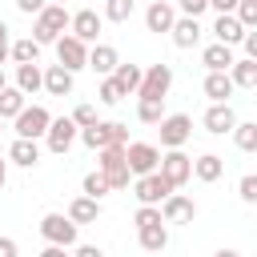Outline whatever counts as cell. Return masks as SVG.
<instances>
[{
  "label": "cell",
  "mask_w": 257,
  "mask_h": 257,
  "mask_svg": "<svg viewBox=\"0 0 257 257\" xmlns=\"http://www.w3.org/2000/svg\"><path fill=\"white\" fill-rule=\"evenodd\" d=\"M68 28H72V12H68L64 4H56V0H48V4L36 12V20H32V36H36L40 44H56Z\"/></svg>",
  "instance_id": "1"
},
{
  "label": "cell",
  "mask_w": 257,
  "mask_h": 257,
  "mask_svg": "<svg viewBox=\"0 0 257 257\" xmlns=\"http://www.w3.org/2000/svg\"><path fill=\"white\" fill-rule=\"evenodd\" d=\"M96 169L112 181V189H128V181H133L128 145H104V149H96Z\"/></svg>",
  "instance_id": "2"
},
{
  "label": "cell",
  "mask_w": 257,
  "mask_h": 257,
  "mask_svg": "<svg viewBox=\"0 0 257 257\" xmlns=\"http://www.w3.org/2000/svg\"><path fill=\"white\" fill-rule=\"evenodd\" d=\"M169 193H177V185H173L161 169H153V173H145V177H133V197H137L141 205H161Z\"/></svg>",
  "instance_id": "3"
},
{
  "label": "cell",
  "mask_w": 257,
  "mask_h": 257,
  "mask_svg": "<svg viewBox=\"0 0 257 257\" xmlns=\"http://www.w3.org/2000/svg\"><path fill=\"white\" fill-rule=\"evenodd\" d=\"M76 221L68 217V213H44L40 217V237L44 241H56V245H68V249H76Z\"/></svg>",
  "instance_id": "4"
},
{
  "label": "cell",
  "mask_w": 257,
  "mask_h": 257,
  "mask_svg": "<svg viewBox=\"0 0 257 257\" xmlns=\"http://www.w3.org/2000/svg\"><path fill=\"white\" fill-rule=\"evenodd\" d=\"M169 88H173V68H169V64H149L137 96H141V100H165Z\"/></svg>",
  "instance_id": "5"
},
{
  "label": "cell",
  "mask_w": 257,
  "mask_h": 257,
  "mask_svg": "<svg viewBox=\"0 0 257 257\" xmlns=\"http://www.w3.org/2000/svg\"><path fill=\"white\" fill-rule=\"evenodd\" d=\"M48 124H52V112H48L44 104H24V108H20V116L12 120L16 137H36V141L48 133Z\"/></svg>",
  "instance_id": "6"
},
{
  "label": "cell",
  "mask_w": 257,
  "mask_h": 257,
  "mask_svg": "<svg viewBox=\"0 0 257 257\" xmlns=\"http://www.w3.org/2000/svg\"><path fill=\"white\" fill-rule=\"evenodd\" d=\"M157 128H161V149H185V141L193 137V116L189 112H169Z\"/></svg>",
  "instance_id": "7"
},
{
  "label": "cell",
  "mask_w": 257,
  "mask_h": 257,
  "mask_svg": "<svg viewBox=\"0 0 257 257\" xmlns=\"http://www.w3.org/2000/svg\"><path fill=\"white\" fill-rule=\"evenodd\" d=\"M76 137H80V124H76L72 116H52V124H48V133H44V145H48V153L64 157Z\"/></svg>",
  "instance_id": "8"
},
{
  "label": "cell",
  "mask_w": 257,
  "mask_h": 257,
  "mask_svg": "<svg viewBox=\"0 0 257 257\" xmlns=\"http://www.w3.org/2000/svg\"><path fill=\"white\" fill-rule=\"evenodd\" d=\"M56 60H60L64 68H72V72L88 68V40H80L76 32H64V36L56 40Z\"/></svg>",
  "instance_id": "9"
},
{
  "label": "cell",
  "mask_w": 257,
  "mask_h": 257,
  "mask_svg": "<svg viewBox=\"0 0 257 257\" xmlns=\"http://www.w3.org/2000/svg\"><path fill=\"white\" fill-rule=\"evenodd\" d=\"M201 124H205L213 137H225V133H233V128H237V112H233V104H229V100H213V104L205 108Z\"/></svg>",
  "instance_id": "10"
},
{
  "label": "cell",
  "mask_w": 257,
  "mask_h": 257,
  "mask_svg": "<svg viewBox=\"0 0 257 257\" xmlns=\"http://www.w3.org/2000/svg\"><path fill=\"white\" fill-rule=\"evenodd\" d=\"M128 169H133V177L161 169V149L149 145V141H128Z\"/></svg>",
  "instance_id": "11"
},
{
  "label": "cell",
  "mask_w": 257,
  "mask_h": 257,
  "mask_svg": "<svg viewBox=\"0 0 257 257\" xmlns=\"http://www.w3.org/2000/svg\"><path fill=\"white\" fill-rule=\"evenodd\" d=\"M161 173L181 189V185L193 177V157H185L181 149H165V153H161Z\"/></svg>",
  "instance_id": "12"
},
{
  "label": "cell",
  "mask_w": 257,
  "mask_h": 257,
  "mask_svg": "<svg viewBox=\"0 0 257 257\" xmlns=\"http://www.w3.org/2000/svg\"><path fill=\"white\" fill-rule=\"evenodd\" d=\"M161 213H165V225H185V221L197 217V201L185 197V193H169L161 201Z\"/></svg>",
  "instance_id": "13"
},
{
  "label": "cell",
  "mask_w": 257,
  "mask_h": 257,
  "mask_svg": "<svg viewBox=\"0 0 257 257\" xmlns=\"http://www.w3.org/2000/svg\"><path fill=\"white\" fill-rule=\"evenodd\" d=\"M72 88H76V72L72 68H64L60 60L44 68V92L48 96H72Z\"/></svg>",
  "instance_id": "14"
},
{
  "label": "cell",
  "mask_w": 257,
  "mask_h": 257,
  "mask_svg": "<svg viewBox=\"0 0 257 257\" xmlns=\"http://www.w3.org/2000/svg\"><path fill=\"white\" fill-rule=\"evenodd\" d=\"M173 24H177V8L169 0H153L145 8V28L149 32H173Z\"/></svg>",
  "instance_id": "15"
},
{
  "label": "cell",
  "mask_w": 257,
  "mask_h": 257,
  "mask_svg": "<svg viewBox=\"0 0 257 257\" xmlns=\"http://www.w3.org/2000/svg\"><path fill=\"white\" fill-rule=\"evenodd\" d=\"M100 28H104V16H100V12H92V8H80V12H72V28H68V32H76L80 40L96 44Z\"/></svg>",
  "instance_id": "16"
},
{
  "label": "cell",
  "mask_w": 257,
  "mask_h": 257,
  "mask_svg": "<svg viewBox=\"0 0 257 257\" xmlns=\"http://www.w3.org/2000/svg\"><path fill=\"white\" fill-rule=\"evenodd\" d=\"M245 32H249V28L241 24L237 12H217V20H213V36H217V40H225V44H241Z\"/></svg>",
  "instance_id": "17"
},
{
  "label": "cell",
  "mask_w": 257,
  "mask_h": 257,
  "mask_svg": "<svg viewBox=\"0 0 257 257\" xmlns=\"http://www.w3.org/2000/svg\"><path fill=\"white\" fill-rule=\"evenodd\" d=\"M205 96L209 100H229L233 92H237V84H233V76H229V68H209V76H205Z\"/></svg>",
  "instance_id": "18"
},
{
  "label": "cell",
  "mask_w": 257,
  "mask_h": 257,
  "mask_svg": "<svg viewBox=\"0 0 257 257\" xmlns=\"http://www.w3.org/2000/svg\"><path fill=\"white\" fill-rule=\"evenodd\" d=\"M169 36H173V44H177V48H197V40H201V20H197V16H185V12H181Z\"/></svg>",
  "instance_id": "19"
},
{
  "label": "cell",
  "mask_w": 257,
  "mask_h": 257,
  "mask_svg": "<svg viewBox=\"0 0 257 257\" xmlns=\"http://www.w3.org/2000/svg\"><path fill=\"white\" fill-rule=\"evenodd\" d=\"M116 64H120V56H116L112 44H92V48H88V68H92L96 76H112Z\"/></svg>",
  "instance_id": "20"
},
{
  "label": "cell",
  "mask_w": 257,
  "mask_h": 257,
  "mask_svg": "<svg viewBox=\"0 0 257 257\" xmlns=\"http://www.w3.org/2000/svg\"><path fill=\"white\" fill-rule=\"evenodd\" d=\"M8 161L20 165V169H32V165L40 161V145H36V137H16V141L8 145Z\"/></svg>",
  "instance_id": "21"
},
{
  "label": "cell",
  "mask_w": 257,
  "mask_h": 257,
  "mask_svg": "<svg viewBox=\"0 0 257 257\" xmlns=\"http://www.w3.org/2000/svg\"><path fill=\"white\" fill-rule=\"evenodd\" d=\"M221 173H225V157H217V153H201V157L193 161V177L205 181V185L221 181Z\"/></svg>",
  "instance_id": "22"
},
{
  "label": "cell",
  "mask_w": 257,
  "mask_h": 257,
  "mask_svg": "<svg viewBox=\"0 0 257 257\" xmlns=\"http://www.w3.org/2000/svg\"><path fill=\"white\" fill-rule=\"evenodd\" d=\"M68 217H72L76 225H92V221L100 217V197H88V193L72 197V205H68Z\"/></svg>",
  "instance_id": "23"
},
{
  "label": "cell",
  "mask_w": 257,
  "mask_h": 257,
  "mask_svg": "<svg viewBox=\"0 0 257 257\" xmlns=\"http://www.w3.org/2000/svg\"><path fill=\"white\" fill-rule=\"evenodd\" d=\"M233 44H225V40H213L205 52H201V64L205 68H233Z\"/></svg>",
  "instance_id": "24"
},
{
  "label": "cell",
  "mask_w": 257,
  "mask_h": 257,
  "mask_svg": "<svg viewBox=\"0 0 257 257\" xmlns=\"http://www.w3.org/2000/svg\"><path fill=\"white\" fill-rule=\"evenodd\" d=\"M16 84H20L28 96H36V92L44 88V68H40V60H32V64H16Z\"/></svg>",
  "instance_id": "25"
},
{
  "label": "cell",
  "mask_w": 257,
  "mask_h": 257,
  "mask_svg": "<svg viewBox=\"0 0 257 257\" xmlns=\"http://www.w3.org/2000/svg\"><path fill=\"white\" fill-rule=\"evenodd\" d=\"M137 241H141L145 253H161V249H169V229H165V221H161V225H145V229H137Z\"/></svg>",
  "instance_id": "26"
},
{
  "label": "cell",
  "mask_w": 257,
  "mask_h": 257,
  "mask_svg": "<svg viewBox=\"0 0 257 257\" xmlns=\"http://www.w3.org/2000/svg\"><path fill=\"white\" fill-rule=\"evenodd\" d=\"M24 96H28V92H24L20 84H4V88H0V116H4V120H16L20 108H24Z\"/></svg>",
  "instance_id": "27"
},
{
  "label": "cell",
  "mask_w": 257,
  "mask_h": 257,
  "mask_svg": "<svg viewBox=\"0 0 257 257\" xmlns=\"http://www.w3.org/2000/svg\"><path fill=\"white\" fill-rule=\"evenodd\" d=\"M112 80H116V84H120V92L128 96V92H137V88H141V80H145V68H141V64H116Z\"/></svg>",
  "instance_id": "28"
},
{
  "label": "cell",
  "mask_w": 257,
  "mask_h": 257,
  "mask_svg": "<svg viewBox=\"0 0 257 257\" xmlns=\"http://www.w3.org/2000/svg\"><path fill=\"white\" fill-rule=\"evenodd\" d=\"M229 76H233V84H237V88H257V60H253V56L233 60Z\"/></svg>",
  "instance_id": "29"
},
{
  "label": "cell",
  "mask_w": 257,
  "mask_h": 257,
  "mask_svg": "<svg viewBox=\"0 0 257 257\" xmlns=\"http://www.w3.org/2000/svg\"><path fill=\"white\" fill-rule=\"evenodd\" d=\"M80 141L96 153V149H104V145H112V128H108V120H96V124H88V128H80Z\"/></svg>",
  "instance_id": "30"
},
{
  "label": "cell",
  "mask_w": 257,
  "mask_h": 257,
  "mask_svg": "<svg viewBox=\"0 0 257 257\" xmlns=\"http://www.w3.org/2000/svg\"><path fill=\"white\" fill-rule=\"evenodd\" d=\"M12 60H16V64H32V60H40V40H36V36H20V40H12Z\"/></svg>",
  "instance_id": "31"
},
{
  "label": "cell",
  "mask_w": 257,
  "mask_h": 257,
  "mask_svg": "<svg viewBox=\"0 0 257 257\" xmlns=\"http://www.w3.org/2000/svg\"><path fill=\"white\" fill-rule=\"evenodd\" d=\"M233 145H237L241 153H257V120H237Z\"/></svg>",
  "instance_id": "32"
},
{
  "label": "cell",
  "mask_w": 257,
  "mask_h": 257,
  "mask_svg": "<svg viewBox=\"0 0 257 257\" xmlns=\"http://www.w3.org/2000/svg\"><path fill=\"white\" fill-rule=\"evenodd\" d=\"M137 120L141 124H161L165 120V100H141L137 104Z\"/></svg>",
  "instance_id": "33"
},
{
  "label": "cell",
  "mask_w": 257,
  "mask_h": 257,
  "mask_svg": "<svg viewBox=\"0 0 257 257\" xmlns=\"http://www.w3.org/2000/svg\"><path fill=\"white\" fill-rule=\"evenodd\" d=\"M133 8H137V0H104V20L124 24V20L133 16Z\"/></svg>",
  "instance_id": "34"
},
{
  "label": "cell",
  "mask_w": 257,
  "mask_h": 257,
  "mask_svg": "<svg viewBox=\"0 0 257 257\" xmlns=\"http://www.w3.org/2000/svg\"><path fill=\"white\" fill-rule=\"evenodd\" d=\"M80 189H84L88 197H104V193H112V181H108L100 169H92V173L84 177V185H80Z\"/></svg>",
  "instance_id": "35"
},
{
  "label": "cell",
  "mask_w": 257,
  "mask_h": 257,
  "mask_svg": "<svg viewBox=\"0 0 257 257\" xmlns=\"http://www.w3.org/2000/svg\"><path fill=\"white\" fill-rule=\"evenodd\" d=\"M96 96H100V104H120L124 100V92H120V84L112 76H100V92Z\"/></svg>",
  "instance_id": "36"
},
{
  "label": "cell",
  "mask_w": 257,
  "mask_h": 257,
  "mask_svg": "<svg viewBox=\"0 0 257 257\" xmlns=\"http://www.w3.org/2000/svg\"><path fill=\"white\" fill-rule=\"evenodd\" d=\"M161 221H165L161 205H141V209H137V217H133V225H137V229H145V225H161Z\"/></svg>",
  "instance_id": "37"
},
{
  "label": "cell",
  "mask_w": 257,
  "mask_h": 257,
  "mask_svg": "<svg viewBox=\"0 0 257 257\" xmlns=\"http://www.w3.org/2000/svg\"><path fill=\"white\" fill-rule=\"evenodd\" d=\"M237 197H241L245 205H257V173H245V177L237 181Z\"/></svg>",
  "instance_id": "38"
},
{
  "label": "cell",
  "mask_w": 257,
  "mask_h": 257,
  "mask_svg": "<svg viewBox=\"0 0 257 257\" xmlns=\"http://www.w3.org/2000/svg\"><path fill=\"white\" fill-rule=\"evenodd\" d=\"M237 16H241L245 28H257V0H241L237 4Z\"/></svg>",
  "instance_id": "39"
},
{
  "label": "cell",
  "mask_w": 257,
  "mask_h": 257,
  "mask_svg": "<svg viewBox=\"0 0 257 257\" xmlns=\"http://www.w3.org/2000/svg\"><path fill=\"white\" fill-rule=\"evenodd\" d=\"M72 120H76L80 128H88V124H96V108H92V104H76V108H72Z\"/></svg>",
  "instance_id": "40"
},
{
  "label": "cell",
  "mask_w": 257,
  "mask_h": 257,
  "mask_svg": "<svg viewBox=\"0 0 257 257\" xmlns=\"http://www.w3.org/2000/svg\"><path fill=\"white\" fill-rule=\"evenodd\" d=\"M177 8H181L185 16H201V12L209 8V0H177Z\"/></svg>",
  "instance_id": "41"
},
{
  "label": "cell",
  "mask_w": 257,
  "mask_h": 257,
  "mask_svg": "<svg viewBox=\"0 0 257 257\" xmlns=\"http://www.w3.org/2000/svg\"><path fill=\"white\" fill-rule=\"evenodd\" d=\"M44 4H48V0H16V8H20L24 16H36V12L44 8Z\"/></svg>",
  "instance_id": "42"
},
{
  "label": "cell",
  "mask_w": 257,
  "mask_h": 257,
  "mask_svg": "<svg viewBox=\"0 0 257 257\" xmlns=\"http://www.w3.org/2000/svg\"><path fill=\"white\" fill-rule=\"evenodd\" d=\"M241 44H245V56H253V60H257V28H249Z\"/></svg>",
  "instance_id": "43"
},
{
  "label": "cell",
  "mask_w": 257,
  "mask_h": 257,
  "mask_svg": "<svg viewBox=\"0 0 257 257\" xmlns=\"http://www.w3.org/2000/svg\"><path fill=\"white\" fill-rule=\"evenodd\" d=\"M237 4L241 0H209V8H217V12H237Z\"/></svg>",
  "instance_id": "44"
},
{
  "label": "cell",
  "mask_w": 257,
  "mask_h": 257,
  "mask_svg": "<svg viewBox=\"0 0 257 257\" xmlns=\"http://www.w3.org/2000/svg\"><path fill=\"white\" fill-rule=\"evenodd\" d=\"M0 257H16V241L12 237H0Z\"/></svg>",
  "instance_id": "45"
},
{
  "label": "cell",
  "mask_w": 257,
  "mask_h": 257,
  "mask_svg": "<svg viewBox=\"0 0 257 257\" xmlns=\"http://www.w3.org/2000/svg\"><path fill=\"white\" fill-rule=\"evenodd\" d=\"M76 257H100L96 245H76Z\"/></svg>",
  "instance_id": "46"
},
{
  "label": "cell",
  "mask_w": 257,
  "mask_h": 257,
  "mask_svg": "<svg viewBox=\"0 0 257 257\" xmlns=\"http://www.w3.org/2000/svg\"><path fill=\"white\" fill-rule=\"evenodd\" d=\"M8 56H12V40H0V68H4Z\"/></svg>",
  "instance_id": "47"
},
{
  "label": "cell",
  "mask_w": 257,
  "mask_h": 257,
  "mask_svg": "<svg viewBox=\"0 0 257 257\" xmlns=\"http://www.w3.org/2000/svg\"><path fill=\"white\" fill-rule=\"evenodd\" d=\"M4 181H8V161L0 157V189H4Z\"/></svg>",
  "instance_id": "48"
},
{
  "label": "cell",
  "mask_w": 257,
  "mask_h": 257,
  "mask_svg": "<svg viewBox=\"0 0 257 257\" xmlns=\"http://www.w3.org/2000/svg\"><path fill=\"white\" fill-rule=\"evenodd\" d=\"M0 40H8V24L4 20H0Z\"/></svg>",
  "instance_id": "49"
},
{
  "label": "cell",
  "mask_w": 257,
  "mask_h": 257,
  "mask_svg": "<svg viewBox=\"0 0 257 257\" xmlns=\"http://www.w3.org/2000/svg\"><path fill=\"white\" fill-rule=\"evenodd\" d=\"M4 84H8V80H4V68H0V88H4Z\"/></svg>",
  "instance_id": "50"
},
{
  "label": "cell",
  "mask_w": 257,
  "mask_h": 257,
  "mask_svg": "<svg viewBox=\"0 0 257 257\" xmlns=\"http://www.w3.org/2000/svg\"><path fill=\"white\" fill-rule=\"evenodd\" d=\"M0 137H4V116H0Z\"/></svg>",
  "instance_id": "51"
},
{
  "label": "cell",
  "mask_w": 257,
  "mask_h": 257,
  "mask_svg": "<svg viewBox=\"0 0 257 257\" xmlns=\"http://www.w3.org/2000/svg\"><path fill=\"white\" fill-rule=\"evenodd\" d=\"M56 4H68V0H56Z\"/></svg>",
  "instance_id": "52"
}]
</instances>
